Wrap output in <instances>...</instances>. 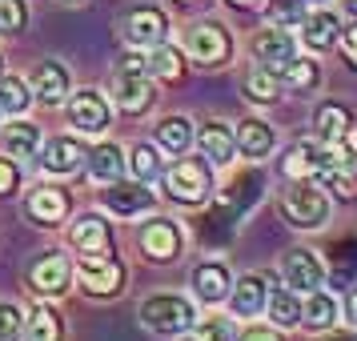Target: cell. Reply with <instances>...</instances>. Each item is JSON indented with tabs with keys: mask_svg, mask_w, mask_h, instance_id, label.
I'll return each instance as SVG.
<instances>
[{
	"mask_svg": "<svg viewBox=\"0 0 357 341\" xmlns=\"http://www.w3.org/2000/svg\"><path fill=\"white\" fill-rule=\"evenodd\" d=\"M281 217L293 229H321L329 221V193H321L309 181H293L281 193Z\"/></svg>",
	"mask_w": 357,
	"mask_h": 341,
	"instance_id": "obj_1",
	"label": "cell"
},
{
	"mask_svg": "<svg viewBox=\"0 0 357 341\" xmlns=\"http://www.w3.org/2000/svg\"><path fill=\"white\" fill-rule=\"evenodd\" d=\"M141 321L161 338H177V333H189L197 325V309L177 293H157L141 305Z\"/></svg>",
	"mask_w": 357,
	"mask_h": 341,
	"instance_id": "obj_2",
	"label": "cell"
},
{
	"mask_svg": "<svg viewBox=\"0 0 357 341\" xmlns=\"http://www.w3.org/2000/svg\"><path fill=\"white\" fill-rule=\"evenodd\" d=\"M113 100L125 113H145L149 105H153V81H149V73H145V56L129 52L121 61V68H116V77H113Z\"/></svg>",
	"mask_w": 357,
	"mask_h": 341,
	"instance_id": "obj_3",
	"label": "cell"
},
{
	"mask_svg": "<svg viewBox=\"0 0 357 341\" xmlns=\"http://www.w3.org/2000/svg\"><path fill=\"white\" fill-rule=\"evenodd\" d=\"M165 189H169V197L181 201V205H201V201H209V193H213L209 165L201 161V157L177 161L169 173H165Z\"/></svg>",
	"mask_w": 357,
	"mask_h": 341,
	"instance_id": "obj_4",
	"label": "cell"
},
{
	"mask_svg": "<svg viewBox=\"0 0 357 341\" xmlns=\"http://www.w3.org/2000/svg\"><path fill=\"white\" fill-rule=\"evenodd\" d=\"M185 52L193 56L197 65H225L229 52H233V36L217 24V20H201L185 29Z\"/></svg>",
	"mask_w": 357,
	"mask_h": 341,
	"instance_id": "obj_5",
	"label": "cell"
},
{
	"mask_svg": "<svg viewBox=\"0 0 357 341\" xmlns=\"http://www.w3.org/2000/svg\"><path fill=\"white\" fill-rule=\"evenodd\" d=\"M281 277H285V285L297 293H313L325 285V265L317 261L313 249H289L285 261H281Z\"/></svg>",
	"mask_w": 357,
	"mask_h": 341,
	"instance_id": "obj_6",
	"label": "cell"
},
{
	"mask_svg": "<svg viewBox=\"0 0 357 341\" xmlns=\"http://www.w3.org/2000/svg\"><path fill=\"white\" fill-rule=\"evenodd\" d=\"M81 281H84V289H89V293L109 297V293L121 289V281H125V265H121L113 253H84Z\"/></svg>",
	"mask_w": 357,
	"mask_h": 341,
	"instance_id": "obj_7",
	"label": "cell"
},
{
	"mask_svg": "<svg viewBox=\"0 0 357 341\" xmlns=\"http://www.w3.org/2000/svg\"><path fill=\"white\" fill-rule=\"evenodd\" d=\"M293 56H297V45H293L289 29H265V33L253 36V61L261 68H269V73H281V68L289 65Z\"/></svg>",
	"mask_w": 357,
	"mask_h": 341,
	"instance_id": "obj_8",
	"label": "cell"
},
{
	"mask_svg": "<svg viewBox=\"0 0 357 341\" xmlns=\"http://www.w3.org/2000/svg\"><path fill=\"white\" fill-rule=\"evenodd\" d=\"M125 36H129V45H141V49L165 45V36H169V17H165L161 8H137V13H129V20H125Z\"/></svg>",
	"mask_w": 357,
	"mask_h": 341,
	"instance_id": "obj_9",
	"label": "cell"
},
{
	"mask_svg": "<svg viewBox=\"0 0 357 341\" xmlns=\"http://www.w3.org/2000/svg\"><path fill=\"white\" fill-rule=\"evenodd\" d=\"M68 113H73V125L81 132H105L109 129V100L100 97L97 89H81L73 105H68Z\"/></svg>",
	"mask_w": 357,
	"mask_h": 341,
	"instance_id": "obj_10",
	"label": "cell"
},
{
	"mask_svg": "<svg viewBox=\"0 0 357 341\" xmlns=\"http://www.w3.org/2000/svg\"><path fill=\"white\" fill-rule=\"evenodd\" d=\"M141 249H145V257L153 261H173L181 253V229L177 221H149L141 229Z\"/></svg>",
	"mask_w": 357,
	"mask_h": 341,
	"instance_id": "obj_11",
	"label": "cell"
},
{
	"mask_svg": "<svg viewBox=\"0 0 357 341\" xmlns=\"http://www.w3.org/2000/svg\"><path fill=\"white\" fill-rule=\"evenodd\" d=\"M265 297H269V285L261 273H245L237 285H229V309L233 317H257L265 309Z\"/></svg>",
	"mask_w": 357,
	"mask_h": 341,
	"instance_id": "obj_12",
	"label": "cell"
},
{
	"mask_svg": "<svg viewBox=\"0 0 357 341\" xmlns=\"http://www.w3.org/2000/svg\"><path fill=\"white\" fill-rule=\"evenodd\" d=\"M321 165H325V145H317V141H297V145L285 149L281 173L289 181H309V177H317Z\"/></svg>",
	"mask_w": 357,
	"mask_h": 341,
	"instance_id": "obj_13",
	"label": "cell"
},
{
	"mask_svg": "<svg viewBox=\"0 0 357 341\" xmlns=\"http://www.w3.org/2000/svg\"><path fill=\"white\" fill-rule=\"evenodd\" d=\"M197 145H201V153H205L213 165H229L233 153H237V137H233V129L221 125V121H205L201 132H197Z\"/></svg>",
	"mask_w": 357,
	"mask_h": 341,
	"instance_id": "obj_14",
	"label": "cell"
},
{
	"mask_svg": "<svg viewBox=\"0 0 357 341\" xmlns=\"http://www.w3.org/2000/svg\"><path fill=\"white\" fill-rule=\"evenodd\" d=\"M233 137H237V149H241L249 161H261V157H269V153H273V145H277V132L269 129L265 121H257V116L241 121Z\"/></svg>",
	"mask_w": 357,
	"mask_h": 341,
	"instance_id": "obj_15",
	"label": "cell"
},
{
	"mask_svg": "<svg viewBox=\"0 0 357 341\" xmlns=\"http://www.w3.org/2000/svg\"><path fill=\"white\" fill-rule=\"evenodd\" d=\"M229 269L221 261H205V265H197L193 273V293L205 301V305H217V301H225L229 297Z\"/></svg>",
	"mask_w": 357,
	"mask_h": 341,
	"instance_id": "obj_16",
	"label": "cell"
},
{
	"mask_svg": "<svg viewBox=\"0 0 357 341\" xmlns=\"http://www.w3.org/2000/svg\"><path fill=\"white\" fill-rule=\"evenodd\" d=\"M68 277H73V265H68L65 253H49L33 265V289L36 293H65Z\"/></svg>",
	"mask_w": 357,
	"mask_h": 341,
	"instance_id": "obj_17",
	"label": "cell"
},
{
	"mask_svg": "<svg viewBox=\"0 0 357 341\" xmlns=\"http://www.w3.org/2000/svg\"><path fill=\"white\" fill-rule=\"evenodd\" d=\"M84 157H89V153H84L73 137H52L49 145H45V153H40V165H45L49 173H77L84 165Z\"/></svg>",
	"mask_w": 357,
	"mask_h": 341,
	"instance_id": "obj_18",
	"label": "cell"
},
{
	"mask_svg": "<svg viewBox=\"0 0 357 341\" xmlns=\"http://www.w3.org/2000/svg\"><path fill=\"white\" fill-rule=\"evenodd\" d=\"M105 205L116 217H137V213H149L157 201L145 185H113V189H105Z\"/></svg>",
	"mask_w": 357,
	"mask_h": 341,
	"instance_id": "obj_19",
	"label": "cell"
},
{
	"mask_svg": "<svg viewBox=\"0 0 357 341\" xmlns=\"http://www.w3.org/2000/svg\"><path fill=\"white\" fill-rule=\"evenodd\" d=\"M337 33H341V24L333 13H313V17L301 20V40H305L313 52H325V49H333L337 45Z\"/></svg>",
	"mask_w": 357,
	"mask_h": 341,
	"instance_id": "obj_20",
	"label": "cell"
},
{
	"mask_svg": "<svg viewBox=\"0 0 357 341\" xmlns=\"http://www.w3.org/2000/svg\"><path fill=\"white\" fill-rule=\"evenodd\" d=\"M337 297L333 293H325V289H313L305 297V305H301V325H309V329H333L337 325Z\"/></svg>",
	"mask_w": 357,
	"mask_h": 341,
	"instance_id": "obj_21",
	"label": "cell"
},
{
	"mask_svg": "<svg viewBox=\"0 0 357 341\" xmlns=\"http://www.w3.org/2000/svg\"><path fill=\"white\" fill-rule=\"evenodd\" d=\"M73 245L81 249V253H109V245H113V237H109V225L100 221L97 213H89V217H81L77 225H73Z\"/></svg>",
	"mask_w": 357,
	"mask_h": 341,
	"instance_id": "obj_22",
	"label": "cell"
},
{
	"mask_svg": "<svg viewBox=\"0 0 357 341\" xmlns=\"http://www.w3.org/2000/svg\"><path fill=\"white\" fill-rule=\"evenodd\" d=\"M257 197H261V173H237V177L229 181V189L221 193V205H225L233 217H241Z\"/></svg>",
	"mask_w": 357,
	"mask_h": 341,
	"instance_id": "obj_23",
	"label": "cell"
},
{
	"mask_svg": "<svg viewBox=\"0 0 357 341\" xmlns=\"http://www.w3.org/2000/svg\"><path fill=\"white\" fill-rule=\"evenodd\" d=\"M349 109L341 105V100H325L321 109L313 113V125H317V137H321V145H337L341 132L349 129Z\"/></svg>",
	"mask_w": 357,
	"mask_h": 341,
	"instance_id": "obj_24",
	"label": "cell"
},
{
	"mask_svg": "<svg viewBox=\"0 0 357 341\" xmlns=\"http://www.w3.org/2000/svg\"><path fill=\"white\" fill-rule=\"evenodd\" d=\"M265 309H269L273 325H281V329L301 325V293L289 289V285H281V289L269 293V297H265Z\"/></svg>",
	"mask_w": 357,
	"mask_h": 341,
	"instance_id": "obj_25",
	"label": "cell"
},
{
	"mask_svg": "<svg viewBox=\"0 0 357 341\" xmlns=\"http://www.w3.org/2000/svg\"><path fill=\"white\" fill-rule=\"evenodd\" d=\"M33 84H36V97L45 100V105H61V100H65V93H68V73H65V65L45 61V65L36 68Z\"/></svg>",
	"mask_w": 357,
	"mask_h": 341,
	"instance_id": "obj_26",
	"label": "cell"
},
{
	"mask_svg": "<svg viewBox=\"0 0 357 341\" xmlns=\"http://www.w3.org/2000/svg\"><path fill=\"white\" fill-rule=\"evenodd\" d=\"M29 213L40 225H56V221H65V213H68V197L61 189H36L29 197Z\"/></svg>",
	"mask_w": 357,
	"mask_h": 341,
	"instance_id": "obj_27",
	"label": "cell"
},
{
	"mask_svg": "<svg viewBox=\"0 0 357 341\" xmlns=\"http://www.w3.org/2000/svg\"><path fill=\"white\" fill-rule=\"evenodd\" d=\"M36 141H40V132L29 121H13V125H4V132H0V149L8 157H33Z\"/></svg>",
	"mask_w": 357,
	"mask_h": 341,
	"instance_id": "obj_28",
	"label": "cell"
},
{
	"mask_svg": "<svg viewBox=\"0 0 357 341\" xmlns=\"http://www.w3.org/2000/svg\"><path fill=\"white\" fill-rule=\"evenodd\" d=\"M277 77L289 84L293 93H313V89H317V81H321V68H317V61H309V56H293V61L281 68Z\"/></svg>",
	"mask_w": 357,
	"mask_h": 341,
	"instance_id": "obj_29",
	"label": "cell"
},
{
	"mask_svg": "<svg viewBox=\"0 0 357 341\" xmlns=\"http://www.w3.org/2000/svg\"><path fill=\"white\" fill-rule=\"evenodd\" d=\"M61 317L49 305H33V313L24 317V341H61Z\"/></svg>",
	"mask_w": 357,
	"mask_h": 341,
	"instance_id": "obj_30",
	"label": "cell"
},
{
	"mask_svg": "<svg viewBox=\"0 0 357 341\" xmlns=\"http://www.w3.org/2000/svg\"><path fill=\"white\" fill-rule=\"evenodd\" d=\"M145 73L149 77H157V81H177L181 73H185V61H181L177 49H169V45H153V52L145 56Z\"/></svg>",
	"mask_w": 357,
	"mask_h": 341,
	"instance_id": "obj_31",
	"label": "cell"
},
{
	"mask_svg": "<svg viewBox=\"0 0 357 341\" xmlns=\"http://www.w3.org/2000/svg\"><path fill=\"white\" fill-rule=\"evenodd\" d=\"M189 141H193V125L185 116H165L161 125H157V145L165 153H185Z\"/></svg>",
	"mask_w": 357,
	"mask_h": 341,
	"instance_id": "obj_32",
	"label": "cell"
},
{
	"mask_svg": "<svg viewBox=\"0 0 357 341\" xmlns=\"http://www.w3.org/2000/svg\"><path fill=\"white\" fill-rule=\"evenodd\" d=\"M89 173L97 181H116L121 173H125V153L116 145H100L89 153Z\"/></svg>",
	"mask_w": 357,
	"mask_h": 341,
	"instance_id": "obj_33",
	"label": "cell"
},
{
	"mask_svg": "<svg viewBox=\"0 0 357 341\" xmlns=\"http://www.w3.org/2000/svg\"><path fill=\"white\" fill-rule=\"evenodd\" d=\"M317 177H321V189H329L337 201H354V197H357V185H354V177L345 173V165L325 161L321 169H317Z\"/></svg>",
	"mask_w": 357,
	"mask_h": 341,
	"instance_id": "obj_34",
	"label": "cell"
},
{
	"mask_svg": "<svg viewBox=\"0 0 357 341\" xmlns=\"http://www.w3.org/2000/svg\"><path fill=\"white\" fill-rule=\"evenodd\" d=\"M265 17H269L273 29H301V20L309 13H305V0H269Z\"/></svg>",
	"mask_w": 357,
	"mask_h": 341,
	"instance_id": "obj_35",
	"label": "cell"
},
{
	"mask_svg": "<svg viewBox=\"0 0 357 341\" xmlns=\"http://www.w3.org/2000/svg\"><path fill=\"white\" fill-rule=\"evenodd\" d=\"M245 93H249V100H257V105L277 100V73H269V68L257 65L249 77H245Z\"/></svg>",
	"mask_w": 357,
	"mask_h": 341,
	"instance_id": "obj_36",
	"label": "cell"
},
{
	"mask_svg": "<svg viewBox=\"0 0 357 341\" xmlns=\"http://www.w3.org/2000/svg\"><path fill=\"white\" fill-rule=\"evenodd\" d=\"M29 105V89L20 77H0V109H8V113H20Z\"/></svg>",
	"mask_w": 357,
	"mask_h": 341,
	"instance_id": "obj_37",
	"label": "cell"
},
{
	"mask_svg": "<svg viewBox=\"0 0 357 341\" xmlns=\"http://www.w3.org/2000/svg\"><path fill=\"white\" fill-rule=\"evenodd\" d=\"M333 273L337 277H357V237H345L333 249Z\"/></svg>",
	"mask_w": 357,
	"mask_h": 341,
	"instance_id": "obj_38",
	"label": "cell"
},
{
	"mask_svg": "<svg viewBox=\"0 0 357 341\" xmlns=\"http://www.w3.org/2000/svg\"><path fill=\"white\" fill-rule=\"evenodd\" d=\"M129 165H132V173H137L141 181H149V177L161 173V161H157V149L153 145H137L132 149V157H129Z\"/></svg>",
	"mask_w": 357,
	"mask_h": 341,
	"instance_id": "obj_39",
	"label": "cell"
},
{
	"mask_svg": "<svg viewBox=\"0 0 357 341\" xmlns=\"http://www.w3.org/2000/svg\"><path fill=\"white\" fill-rule=\"evenodd\" d=\"M193 341H233L225 317H205L201 325H193Z\"/></svg>",
	"mask_w": 357,
	"mask_h": 341,
	"instance_id": "obj_40",
	"label": "cell"
},
{
	"mask_svg": "<svg viewBox=\"0 0 357 341\" xmlns=\"http://www.w3.org/2000/svg\"><path fill=\"white\" fill-rule=\"evenodd\" d=\"M20 29H24V4L0 0V33H20Z\"/></svg>",
	"mask_w": 357,
	"mask_h": 341,
	"instance_id": "obj_41",
	"label": "cell"
},
{
	"mask_svg": "<svg viewBox=\"0 0 357 341\" xmlns=\"http://www.w3.org/2000/svg\"><path fill=\"white\" fill-rule=\"evenodd\" d=\"M20 338V313L13 305H0V341H17Z\"/></svg>",
	"mask_w": 357,
	"mask_h": 341,
	"instance_id": "obj_42",
	"label": "cell"
},
{
	"mask_svg": "<svg viewBox=\"0 0 357 341\" xmlns=\"http://www.w3.org/2000/svg\"><path fill=\"white\" fill-rule=\"evenodd\" d=\"M333 153H337L341 161H357V121H349V129L341 132V141L333 145Z\"/></svg>",
	"mask_w": 357,
	"mask_h": 341,
	"instance_id": "obj_43",
	"label": "cell"
},
{
	"mask_svg": "<svg viewBox=\"0 0 357 341\" xmlns=\"http://www.w3.org/2000/svg\"><path fill=\"white\" fill-rule=\"evenodd\" d=\"M337 45H341V52H345V61L357 68V17H354L349 29H341V33H337Z\"/></svg>",
	"mask_w": 357,
	"mask_h": 341,
	"instance_id": "obj_44",
	"label": "cell"
},
{
	"mask_svg": "<svg viewBox=\"0 0 357 341\" xmlns=\"http://www.w3.org/2000/svg\"><path fill=\"white\" fill-rule=\"evenodd\" d=\"M241 341H281V333L269 329V325H249V329L241 333Z\"/></svg>",
	"mask_w": 357,
	"mask_h": 341,
	"instance_id": "obj_45",
	"label": "cell"
},
{
	"mask_svg": "<svg viewBox=\"0 0 357 341\" xmlns=\"http://www.w3.org/2000/svg\"><path fill=\"white\" fill-rule=\"evenodd\" d=\"M17 189V165L13 161H0V197Z\"/></svg>",
	"mask_w": 357,
	"mask_h": 341,
	"instance_id": "obj_46",
	"label": "cell"
},
{
	"mask_svg": "<svg viewBox=\"0 0 357 341\" xmlns=\"http://www.w3.org/2000/svg\"><path fill=\"white\" fill-rule=\"evenodd\" d=\"M341 313H345V321H349V325L357 329V285H354L349 293H345V305H341Z\"/></svg>",
	"mask_w": 357,
	"mask_h": 341,
	"instance_id": "obj_47",
	"label": "cell"
},
{
	"mask_svg": "<svg viewBox=\"0 0 357 341\" xmlns=\"http://www.w3.org/2000/svg\"><path fill=\"white\" fill-rule=\"evenodd\" d=\"M321 341H357V329H345V333H337V329H333V333H325Z\"/></svg>",
	"mask_w": 357,
	"mask_h": 341,
	"instance_id": "obj_48",
	"label": "cell"
},
{
	"mask_svg": "<svg viewBox=\"0 0 357 341\" xmlns=\"http://www.w3.org/2000/svg\"><path fill=\"white\" fill-rule=\"evenodd\" d=\"M341 4H345V13H349V17H357V0H341Z\"/></svg>",
	"mask_w": 357,
	"mask_h": 341,
	"instance_id": "obj_49",
	"label": "cell"
},
{
	"mask_svg": "<svg viewBox=\"0 0 357 341\" xmlns=\"http://www.w3.org/2000/svg\"><path fill=\"white\" fill-rule=\"evenodd\" d=\"M229 4H241V8H249V4H257V0H229Z\"/></svg>",
	"mask_w": 357,
	"mask_h": 341,
	"instance_id": "obj_50",
	"label": "cell"
},
{
	"mask_svg": "<svg viewBox=\"0 0 357 341\" xmlns=\"http://www.w3.org/2000/svg\"><path fill=\"white\" fill-rule=\"evenodd\" d=\"M313 4H325V0H313Z\"/></svg>",
	"mask_w": 357,
	"mask_h": 341,
	"instance_id": "obj_51",
	"label": "cell"
},
{
	"mask_svg": "<svg viewBox=\"0 0 357 341\" xmlns=\"http://www.w3.org/2000/svg\"><path fill=\"white\" fill-rule=\"evenodd\" d=\"M0 65H4V61H0Z\"/></svg>",
	"mask_w": 357,
	"mask_h": 341,
	"instance_id": "obj_52",
	"label": "cell"
}]
</instances>
